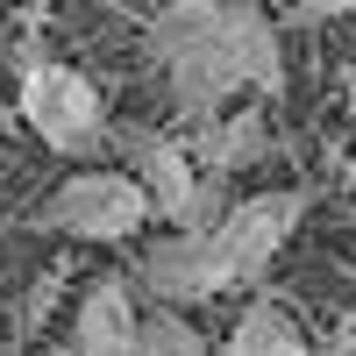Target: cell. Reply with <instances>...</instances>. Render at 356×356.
<instances>
[{
	"label": "cell",
	"instance_id": "6da1fadb",
	"mask_svg": "<svg viewBox=\"0 0 356 356\" xmlns=\"http://www.w3.org/2000/svg\"><path fill=\"white\" fill-rule=\"evenodd\" d=\"M150 57L164 65L171 107L186 122L221 114L243 86L271 100L285 93V50L257 0H171L150 22Z\"/></svg>",
	"mask_w": 356,
	"mask_h": 356
},
{
	"label": "cell",
	"instance_id": "7a4b0ae2",
	"mask_svg": "<svg viewBox=\"0 0 356 356\" xmlns=\"http://www.w3.org/2000/svg\"><path fill=\"white\" fill-rule=\"evenodd\" d=\"M15 114L50 143L57 157H100L107 150V107L93 93V79H79L72 65H29Z\"/></svg>",
	"mask_w": 356,
	"mask_h": 356
},
{
	"label": "cell",
	"instance_id": "3957f363",
	"mask_svg": "<svg viewBox=\"0 0 356 356\" xmlns=\"http://www.w3.org/2000/svg\"><path fill=\"white\" fill-rule=\"evenodd\" d=\"M43 228L72 235V243H129V235L150 221V200L129 171H72L65 186L43 200Z\"/></svg>",
	"mask_w": 356,
	"mask_h": 356
},
{
	"label": "cell",
	"instance_id": "277c9868",
	"mask_svg": "<svg viewBox=\"0 0 356 356\" xmlns=\"http://www.w3.org/2000/svg\"><path fill=\"white\" fill-rule=\"evenodd\" d=\"M307 200L300 193H257V200H228V214L207 228V243H214V264L228 285H257L264 271H271V257L285 250V235L300 228Z\"/></svg>",
	"mask_w": 356,
	"mask_h": 356
},
{
	"label": "cell",
	"instance_id": "5b68a950",
	"mask_svg": "<svg viewBox=\"0 0 356 356\" xmlns=\"http://www.w3.org/2000/svg\"><path fill=\"white\" fill-rule=\"evenodd\" d=\"M136 278L150 285L157 307H200V300H214V292H228L221 264H214V243H207V235H193V228L157 235V243L136 257Z\"/></svg>",
	"mask_w": 356,
	"mask_h": 356
},
{
	"label": "cell",
	"instance_id": "8992f818",
	"mask_svg": "<svg viewBox=\"0 0 356 356\" xmlns=\"http://www.w3.org/2000/svg\"><path fill=\"white\" fill-rule=\"evenodd\" d=\"M122 143V171L143 186V200H150V214H164V221H178V207L193 200V178H200V164L178 150L171 136H157V129H122L114 136Z\"/></svg>",
	"mask_w": 356,
	"mask_h": 356
},
{
	"label": "cell",
	"instance_id": "52a82bcc",
	"mask_svg": "<svg viewBox=\"0 0 356 356\" xmlns=\"http://www.w3.org/2000/svg\"><path fill=\"white\" fill-rule=\"evenodd\" d=\"M129 342H136V300H129V278H100V285L79 300L72 356H129Z\"/></svg>",
	"mask_w": 356,
	"mask_h": 356
},
{
	"label": "cell",
	"instance_id": "ba28073f",
	"mask_svg": "<svg viewBox=\"0 0 356 356\" xmlns=\"http://www.w3.org/2000/svg\"><path fill=\"white\" fill-rule=\"evenodd\" d=\"M200 129V171H250L271 157V114H207Z\"/></svg>",
	"mask_w": 356,
	"mask_h": 356
},
{
	"label": "cell",
	"instance_id": "9c48e42d",
	"mask_svg": "<svg viewBox=\"0 0 356 356\" xmlns=\"http://www.w3.org/2000/svg\"><path fill=\"white\" fill-rule=\"evenodd\" d=\"M129 356H214V349H207V335H200L178 307H150V314H136Z\"/></svg>",
	"mask_w": 356,
	"mask_h": 356
},
{
	"label": "cell",
	"instance_id": "30bf717a",
	"mask_svg": "<svg viewBox=\"0 0 356 356\" xmlns=\"http://www.w3.org/2000/svg\"><path fill=\"white\" fill-rule=\"evenodd\" d=\"M243 321L257 328V356H314V349L300 342V328H292V321H285V314H278L271 300H257V307H250Z\"/></svg>",
	"mask_w": 356,
	"mask_h": 356
},
{
	"label": "cell",
	"instance_id": "8fae6325",
	"mask_svg": "<svg viewBox=\"0 0 356 356\" xmlns=\"http://www.w3.org/2000/svg\"><path fill=\"white\" fill-rule=\"evenodd\" d=\"M356 15V0H300V22H342Z\"/></svg>",
	"mask_w": 356,
	"mask_h": 356
},
{
	"label": "cell",
	"instance_id": "7c38bea8",
	"mask_svg": "<svg viewBox=\"0 0 356 356\" xmlns=\"http://www.w3.org/2000/svg\"><path fill=\"white\" fill-rule=\"evenodd\" d=\"M349 114H356V86H349Z\"/></svg>",
	"mask_w": 356,
	"mask_h": 356
},
{
	"label": "cell",
	"instance_id": "4fadbf2b",
	"mask_svg": "<svg viewBox=\"0 0 356 356\" xmlns=\"http://www.w3.org/2000/svg\"><path fill=\"white\" fill-rule=\"evenodd\" d=\"M0 136H8V114H0Z\"/></svg>",
	"mask_w": 356,
	"mask_h": 356
},
{
	"label": "cell",
	"instance_id": "5bb4252c",
	"mask_svg": "<svg viewBox=\"0 0 356 356\" xmlns=\"http://www.w3.org/2000/svg\"><path fill=\"white\" fill-rule=\"evenodd\" d=\"M349 356H356V335H349Z\"/></svg>",
	"mask_w": 356,
	"mask_h": 356
}]
</instances>
